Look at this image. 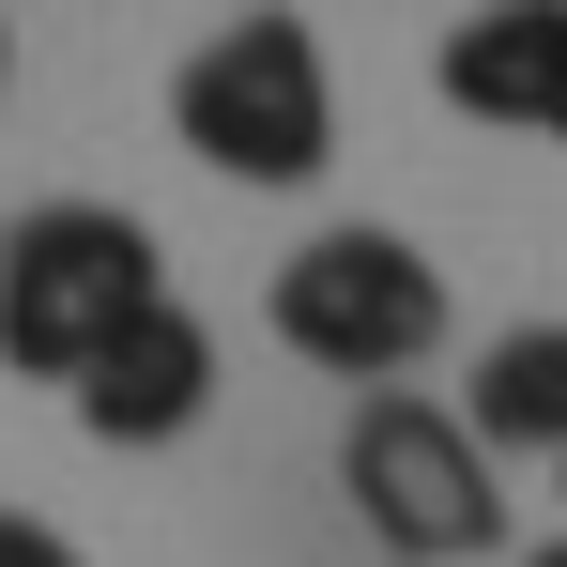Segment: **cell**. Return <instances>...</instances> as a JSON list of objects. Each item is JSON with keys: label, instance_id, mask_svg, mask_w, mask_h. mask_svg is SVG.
<instances>
[{"label": "cell", "instance_id": "1", "mask_svg": "<svg viewBox=\"0 0 567 567\" xmlns=\"http://www.w3.org/2000/svg\"><path fill=\"white\" fill-rule=\"evenodd\" d=\"M169 277H154V230L138 215H107V199H47V215H16L0 230V353L31 383H78L123 338V322H154Z\"/></svg>", "mask_w": 567, "mask_h": 567}, {"label": "cell", "instance_id": "2", "mask_svg": "<svg viewBox=\"0 0 567 567\" xmlns=\"http://www.w3.org/2000/svg\"><path fill=\"white\" fill-rule=\"evenodd\" d=\"M169 123H185L199 169H230V185H307V169L338 154L322 31H307V16H230L185 78H169Z\"/></svg>", "mask_w": 567, "mask_h": 567}, {"label": "cell", "instance_id": "3", "mask_svg": "<svg viewBox=\"0 0 567 567\" xmlns=\"http://www.w3.org/2000/svg\"><path fill=\"white\" fill-rule=\"evenodd\" d=\"M277 338L307 369L399 399V369L445 353V277H430V246H399V230H307L277 261Z\"/></svg>", "mask_w": 567, "mask_h": 567}, {"label": "cell", "instance_id": "4", "mask_svg": "<svg viewBox=\"0 0 567 567\" xmlns=\"http://www.w3.org/2000/svg\"><path fill=\"white\" fill-rule=\"evenodd\" d=\"M338 491H353V522H369L399 567H461L491 553V445H475L445 399H353V430H338Z\"/></svg>", "mask_w": 567, "mask_h": 567}, {"label": "cell", "instance_id": "5", "mask_svg": "<svg viewBox=\"0 0 567 567\" xmlns=\"http://www.w3.org/2000/svg\"><path fill=\"white\" fill-rule=\"evenodd\" d=\"M199 414H215V322H199V307L123 322L93 369H78V430H93V445H185Z\"/></svg>", "mask_w": 567, "mask_h": 567}, {"label": "cell", "instance_id": "6", "mask_svg": "<svg viewBox=\"0 0 567 567\" xmlns=\"http://www.w3.org/2000/svg\"><path fill=\"white\" fill-rule=\"evenodd\" d=\"M445 107L506 123V138H567V0H491L445 31Z\"/></svg>", "mask_w": 567, "mask_h": 567}, {"label": "cell", "instance_id": "7", "mask_svg": "<svg viewBox=\"0 0 567 567\" xmlns=\"http://www.w3.org/2000/svg\"><path fill=\"white\" fill-rule=\"evenodd\" d=\"M461 430L491 445V461H506V445H553V461H567V322H522V338H491V353H475Z\"/></svg>", "mask_w": 567, "mask_h": 567}, {"label": "cell", "instance_id": "8", "mask_svg": "<svg viewBox=\"0 0 567 567\" xmlns=\"http://www.w3.org/2000/svg\"><path fill=\"white\" fill-rule=\"evenodd\" d=\"M0 567H78V553H62V537H47L31 506H0Z\"/></svg>", "mask_w": 567, "mask_h": 567}, {"label": "cell", "instance_id": "9", "mask_svg": "<svg viewBox=\"0 0 567 567\" xmlns=\"http://www.w3.org/2000/svg\"><path fill=\"white\" fill-rule=\"evenodd\" d=\"M0 78H16V31H0Z\"/></svg>", "mask_w": 567, "mask_h": 567}, {"label": "cell", "instance_id": "10", "mask_svg": "<svg viewBox=\"0 0 567 567\" xmlns=\"http://www.w3.org/2000/svg\"><path fill=\"white\" fill-rule=\"evenodd\" d=\"M537 567H567V537H553V553H537Z\"/></svg>", "mask_w": 567, "mask_h": 567}, {"label": "cell", "instance_id": "11", "mask_svg": "<svg viewBox=\"0 0 567 567\" xmlns=\"http://www.w3.org/2000/svg\"><path fill=\"white\" fill-rule=\"evenodd\" d=\"M553 506H567V491H553Z\"/></svg>", "mask_w": 567, "mask_h": 567}]
</instances>
